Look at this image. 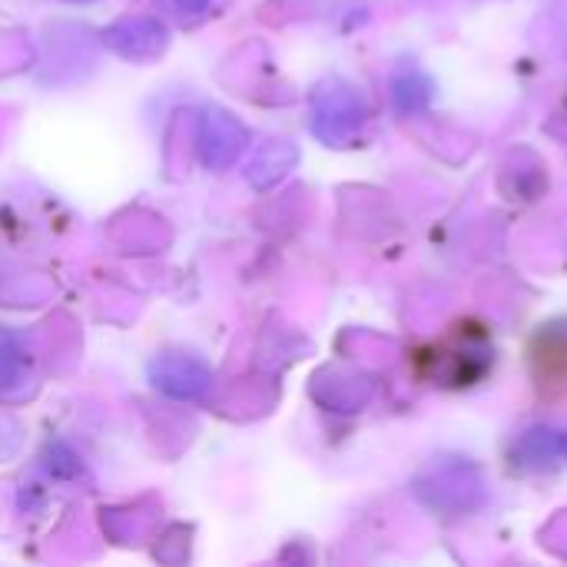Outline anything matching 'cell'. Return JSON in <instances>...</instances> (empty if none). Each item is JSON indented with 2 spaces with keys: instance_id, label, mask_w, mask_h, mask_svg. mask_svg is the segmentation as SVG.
Listing matches in <instances>:
<instances>
[{
  "instance_id": "obj_11",
  "label": "cell",
  "mask_w": 567,
  "mask_h": 567,
  "mask_svg": "<svg viewBox=\"0 0 567 567\" xmlns=\"http://www.w3.org/2000/svg\"><path fill=\"white\" fill-rule=\"evenodd\" d=\"M73 3H76V0H73Z\"/></svg>"
},
{
  "instance_id": "obj_10",
  "label": "cell",
  "mask_w": 567,
  "mask_h": 567,
  "mask_svg": "<svg viewBox=\"0 0 567 567\" xmlns=\"http://www.w3.org/2000/svg\"><path fill=\"white\" fill-rule=\"evenodd\" d=\"M173 17H179V20H199L206 10H209V3L213 0H159Z\"/></svg>"
},
{
  "instance_id": "obj_1",
  "label": "cell",
  "mask_w": 567,
  "mask_h": 567,
  "mask_svg": "<svg viewBox=\"0 0 567 567\" xmlns=\"http://www.w3.org/2000/svg\"><path fill=\"white\" fill-rule=\"evenodd\" d=\"M369 110L355 86L346 80H326L312 93L309 126L326 146H352L365 130Z\"/></svg>"
},
{
  "instance_id": "obj_3",
  "label": "cell",
  "mask_w": 567,
  "mask_h": 567,
  "mask_svg": "<svg viewBox=\"0 0 567 567\" xmlns=\"http://www.w3.org/2000/svg\"><path fill=\"white\" fill-rule=\"evenodd\" d=\"M415 492L429 508L449 512V515H468L485 505V482H482L478 468H472L465 462L432 465L419 478Z\"/></svg>"
},
{
  "instance_id": "obj_2",
  "label": "cell",
  "mask_w": 567,
  "mask_h": 567,
  "mask_svg": "<svg viewBox=\"0 0 567 567\" xmlns=\"http://www.w3.org/2000/svg\"><path fill=\"white\" fill-rule=\"evenodd\" d=\"M492 362V346L482 329L458 326L449 339H442L432 352H425V375L442 385H472L485 375Z\"/></svg>"
},
{
  "instance_id": "obj_6",
  "label": "cell",
  "mask_w": 567,
  "mask_h": 567,
  "mask_svg": "<svg viewBox=\"0 0 567 567\" xmlns=\"http://www.w3.org/2000/svg\"><path fill=\"white\" fill-rule=\"evenodd\" d=\"M106 43L126 60H153L166 50V27L150 17L120 20L106 30Z\"/></svg>"
},
{
  "instance_id": "obj_9",
  "label": "cell",
  "mask_w": 567,
  "mask_h": 567,
  "mask_svg": "<svg viewBox=\"0 0 567 567\" xmlns=\"http://www.w3.org/2000/svg\"><path fill=\"white\" fill-rule=\"evenodd\" d=\"M23 372V355L17 349V342L0 332V385H13Z\"/></svg>"
},
{
  "instance_id": "obj_8",
  "label": "cell",
  "mask_w": 567,
  "mask_h": 567,
  "mask_svg": "<svg viewBox=\"0 0 567 567\" xmlns=\"http://www.w3.org/2000/svg\"><path fill=\"white\" fill-rule=\"evenodd\" d=\"M392 96H395V106L405 110V113L425 110L429 100H432V80H429L422 70L409 66V70H402V73L392 80Z\"/></svg>"
},
{
  "instance_id": "obj_5",
  "label": "cell",
  "mask_w": 567,
  "mask_h": 567,
  "mask_svg": "<svg viewBox=\"0 0 567 567\" xmlns=\"http://www.w3.org/2000/svg\"><path fill=\"white\" fill-rule=\"evenodd\" d=\"M246 146V130L239 126L236 116H229L226 110H209L206 120H203V130H199V153H203V163L219 169V166H229L239 150Z\"/></svg>"
},
{
  "instance_id": "obj_4",
  "label": "cell",
  "mask_w": 567,
  "mask_h": 567,
  "mask_svg": "<svg viewBox=\"0 0 567 567\" xmlns=\"http://www.w3.org/2000/svg\"><path fill=\"white\" fill-rule=\"evenodd\" d=\"M150 379L163 395L179 402H199L213 385L209 365L193 355H159L150 365Z\"/></svg>"
},
{
  "instance_id": "obj_7",
  "label": "cell",
  "mask_w": 567,
  "mask_h": 567,
  "mask_svg": "<svg viewBox=\"0 0 567 567\" xmlns=\"http://www.w3.org/2000/svg\"><path fill=\"white\" fill-rule=\"evenodd\" d=\"M512 455H515V465H522V468H555V465H567V429L535 425L525 435H518Z\"/></svg>"
}]
</instances>
